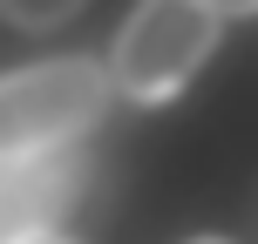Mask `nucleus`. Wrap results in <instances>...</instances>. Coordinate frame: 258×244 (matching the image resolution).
Returning <instances> with one entry per match:
<instances>
[{"mask_svg": "<svg viewBox=\"0 0 258 244\" xmlns=\"http://www.w3.org/2000/svg\"><path fill=\"white\" fill-rule=\"evenodd\" d=\"M109 68L82 61V54H54V61H27L0 75V170L34 163L54 142L82 136L109 102Z\"/></svg>", "mask_w": 258, "mask_h": 244, "instance_id": "1", "label": "nucleus"}, {"mask_svg": "<svg viewBox=\"0 0 258 244\" xmlns=\"http://www.w3.org/2000/svg\"><path fill=\"white\" fill-rule=\"evenodd\" d=\"M211 41H218V7L211 0H143L116 34L109 82L136 102H163L197 75Z\"/></svg>", "mask_w": 258, "mask_h": 244, "instance_id": "2", "label": "nucleus"}, {"mask_svg": "<svg viewBox=\"0 0 258 244\" xmlns=\"http://www.w3.org/2000/svg\"><path fill=\"white\" fill-rule=\"evenodd\" d=\"M68 177L61 170H48L34 156V163H14L0 170V244H27L41 231H54V210L68 204Z\"/></svg>", "mask_w": 258, "mask_h": 244, "instance_id": "3", "label": "nucleus"}, {"mask_svg": "<svg viewBox=\"0 0 258 244\" xmlns=\"http://www.w3.org/2000/svg\"><path fill=\"white\" fill-rule=\"evenodd\" d=\"M0 7H7V14H14L21 27H54L61 14H75L82 0H0Z\"/></svg>", "mask_w": 258, "mask_h": 244, "instance_id": "4", "label": "nucleus"}, {"mask_svg": "<svg viewBox=\"0 0 258 244\" xmlns=\"http://www.w3.org/2000/svg\"><path fill=\"white\" fill-rule=\"evenodd\" d=\"M211 7H218V14H251L258 0H211Z\"/></svg>", "mask_w": 258, "mask_h": 244, "instance_id": "5", "label": "nucleus"}, {"mask_svg": "<svg viewBox=\"0 0 258 244\" xmlns=\"http://www.w3.org/2000/svg\"><path fill=\"white\" fill-rule=\"evenodd\" d=\"M27 244H82V237H61V231H41V237H27Z\"/></svg>", "mask_w": 258, "mask_h": 244, "instance_id": "6", "label": "nucleus"}, {"mask_svg": "<svg viewBox=\"0 0 258 244\" xmlns=\"http://www.w3.org/2000/svg\"><path fill=\"white\" fill-rule=\"evenodd\" d=\"M190 244H224V237H190Z\"/></svg>", "mask_w": 258, "mask_h": 244, "instance_id": "7", "label": "nucleus"}]
</instances>
